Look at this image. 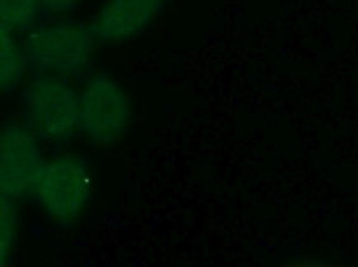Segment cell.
Listing matches in <instances>:
<instances>
[{"label": "cell", "mask_w": 358, "mask_h": 267, "mask_svg": "<svg viewBox=\"0 0 358 267\" xmlns=\"http://www.w3.org/2000/svg\"><path fill=\"white\" fill-rule=\"evenodd\" d=\"M31 75L85 80L93 68L98 40L90 24L73 17L45 18L22 36Z\"/></svg>", "instance_id": "6da1fadb"}, {"label": "cell", "mask_w": 358, "mask_h": 267, "mask_svg": "<svg viewBox=\"0 0 358 267\" xmlns=\"http://www.w3.org/2000/svg\"><path fill=\"white\" fill-rule=\"evenodd\" d=\"M18 119L45 145L80 137V87L65 78L31 75L18 93Z\"/></svg>", "instance_id": "7a4b0ae2"}, {"label": "cell", "mask_w": 358, "mask_h": 267, "mask_svg": "<svg viewBox=\"0 0 358 267\" xmlns=\"http://www.w3.org/2000/svg\"><path fill=\"white\" fill-rule=\"evenodd\" d=\"M134 124V103L109 71L90 73L80 86V137L96 149L116 147Z\"/></svg>", "instance_id": "3957f363"}, {"label": "cell", "mask_w": 358, "mask_h": 267, "mask_svg": "<svg viewBox=\"0 0 358 267\" xmlns=\"http://www.w3.org/2000/svg\"><path fill=\"white\" fill-rule=\"evenodd\" d=\"M31 200L53 224L73 226L93 200L90 160L76 152H62L47 159Z\"/></svg>", "instance_id": "277c9868"}, {"label": "cell", "mask_w": 358, "mask_h": 267, "mask_svg": "<svg viewBox=\"0 0 358 267\" xmlns=\"http://www.w3.org/2000/svg\"><path fill=\"white\" fill-rule=\"evenodd\" d=\"M43 142L18 117H10L0 129V196L24 201L34 198L47 157Z\"/></svg>", "instance_id": "5b68a950"}, {"label": "cell", "mask_w": 358, "mask_h": 267, "mask_svg": "<svg viewBox=\"0 0 358 267\" xmlns=\"http://www.w3.org/2000/svg\"><path fill=\"white\" fill-rule=\"evenodd\" d=\"M164 12V0H103L90 20L101 47H116L144 35Z\"/></svg>", "instance_id": "8992f818"}, {"label": "cell", "mask_w": 358, "mask_h": 267, "mask_svg": "<svg viewBox=\"0 0 358 267\" xmlns=\"http://www.w3.org/2000/svg\"><path fill=\"white\" fill-rule=\"evenodd\" d=\"M29 59L22 38L2 31L0 36V91L6 98L15 96L29 81Z\"/></svg>", "instance_id": "52a82bcc"}, {"label": "cell", "mask_w": 358, "mask_h": 267, "mask_svg": "<svg viewBox=\"0 0 358 267\" xmlns=\"http://www.w3.org/2000/svg\"><path fill=\"white\" fill-rule=\"evenodd\" d=\"M40 0H0V29L24 36L43 20Z\"/></svg>", "instance_id": "ba28073f"}, {"label": "cell", "mask_w": 358, "mask_h": 267, "mask_svg": "<svg viewBox=\"0 0 358 267\" xmlns=\"http://www.w3.org/2000/svg\"><path fill=\"white\" fill-rule=\"evenodd\" d=\"M0 208V267H10L18 241V208L15 201L2 200Z\"/></svg>", "instance_id": "9c48e42d"}, {"label": "cell", "mask_w": 358, "mask_h": 267, "mask_svg": "<svg viewBox=\"0 0 358 267\" xmlns=\"http://www.w3.org/2000/svg\"><path fill=\"white\" fill-rule=\"evenodd\" d=\"M85 2L86 0H40V6L47 18H59L71 17Z\"/></svg>", "instance_id": "30bf717a"}, {"label": "cell", "mask_w": 358, "mask_h": 267, "mask_svg": "<svg viewBox=\"0 0 358 267\" xmlns=\"http://www.w3.org/2000/svg\"><path fill=\"white\" fill-rule=\"evenodd\" d=\"M287 267H334L327 264V262L322 261H301V262H294V264H289Z\"/></svg>", "instance_id": "8fae6325"}]
</instances>
